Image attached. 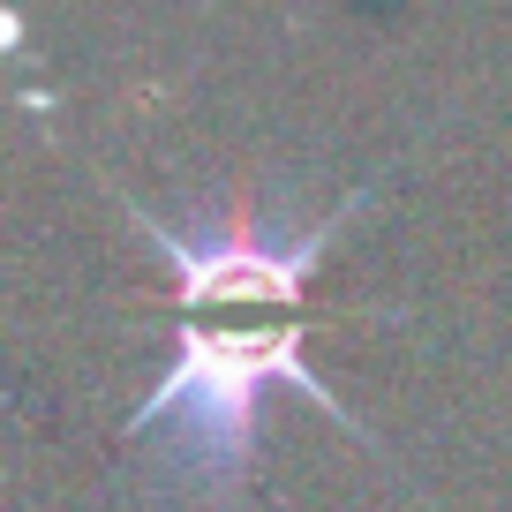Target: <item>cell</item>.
Here are the masks:
<instances>
[{
  "label": "cell",
  "instance_id": "1",
  "mask_svg": "<svg viewBox=\"0 0 512 512\" xmlns=\"http://www.w3.org/2000/svg\"><path fill=\"white\" fill-rule=\"evenodd\" d=\"M302 332L309 324H181L159 392L128 415V437L159 430V422L174 430V467L189 475L204 512H241V482H249V460H256V422H264L272 392H302L324 415H339L347 430H362L309 377Z\"/></svg>",
  "mask_w": 512,
  "mask_h": 512
},
{
  "label": "cell",
  "instance_id": "2",
  "mask_svg": "<svg viewBox=\"0 0 512 512\" xmlns=\"http://www.w3.org/2000/svg\"><path fill=\"white\" fill-rule=\"evenodd\" d=\"M362 204V196H347V204L332 211L324 226H302V234H272V226L249 211V196H234V204H219V219L204 226V234H174L166 219H151L144 204H128L136 219H144V234L166 249V264H174V287L189 309H241V302H272V309H294L309 294V279H317V256L332 249L339 219Z\"/></svg>",
  "mask_w": 512,
  "mask_h": 512
}]
</instances>
